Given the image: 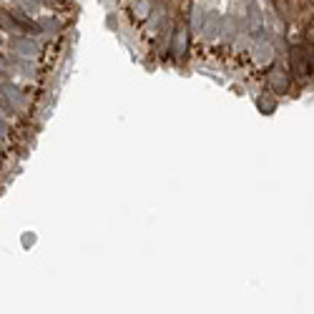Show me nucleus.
Here are the masks:
<instances>
[{
	"label": "nucleus",
	"mask_w": 314,
	"mask_h": 314,
	"mask_svg": "<svg viewBox=\"0 0 314 314\" xmlns=\"http://www.w3.org/2000/svg\"><path fill=\"white\" fill-rule=\"evenodd\" d=\"M0 26H3L6 31L16 33V36H31V33H38V26L26 18L23 13L18 11H6V8H0Z\"/></svg>",
	"instance_id": "1"
},
{
	"label": "nucleus",
	"mask_w": 314,
	"mask_h": 314,
	"mask_svg": "<svg viewBox=\"0 0 314 314\" xmlns=\"http://www.w3.org/2000/svg\"><path fill=\"white\" fill-rule=\"evenodd\" d=\"M256 103H259V108H261V113H269V111H274V108H276V101H271V103H269L266 98H259Z\"/></svg>",
	"instance_id": "4"
},
{
	"label": "nucleus",
	"mask_w": 314,
	"mask_h": 314,
	"mask_svg": "<svg viewBox=\"0 0 314 314\" xmlns=\"http://www.w3.org/2000/svg\"><path fill=\"white\" fill-rule=\"evenodd\" d=\"M311 3H314V0H311Z\"/></svg>",
	"instance_id": "5"
},
{
	"label": "nucleus",
	"mask_w": 314,
	"mask_h": 314,
	"mask_svg": "<svg viewBox=\"0 0 314 314\" xmlns=\"http://www.w3.org/2000/svg\"><path fill=\"white\" fill-rule=\"evenodd\" d=\"M289 63H291V73L294 78L299 81H306L314 71H311V63H309V53H306V46H294L291 53H289Z\"/></svg>",
	"instance_id": "2"
},
{
	"label": "nucleus",
	"mask_w": 314,
	"mask_h": 314,
	"mask_svg": "<svg viewBox=\"0 0 314 314\" xmlns=\"http://www.w3.org/2000/svg\"><path fill=\"white\" fill-rule=\"evenodd\" d=\"M269 86H271L274 96H284V93L289 91V86H291V76H289L284 68L274 66V71L269 73Z\"/></svg>",
	"instance_id": "3"
}]
</instances>
